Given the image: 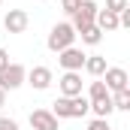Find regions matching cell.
Listing matches in <instances>:
<instances>
[{"mask_svg": "<svg viewBox=\"0 0 130 130\" xmlns=\"http://www.w3.org/2000/svg\"><path fill=\"white\" fill-rule=\"evenodd\" d=\"M27 24H30V15H27L24 9H9L6 18H3L6 33H24V30H27Z\"/></svg>", "mask_w": 130, "mask_h": 130, "instance_id": "cell-6", "label": "cell"}, {"mask_svg": "<svg viewBox=\"0 0 130 130\" xmlns=\"http://www.w3.org/2000/svg\"><path fill=\"white\" fill-rule=\"evenodd\" d=\"M106 58L103 55H88V61H85V73L88 76H94V79H100V76H106Z\"/></svg>", "mask_w": 130, "mask_h": 130, "instance_id": "cell-12", "label": "cell"}, {"mask_svg": "<svg viewBox=\"0 0 130 130\" xmlns=\"http://www.w3.org/2000/svg\"><path fill=\"white\" fill-rule=\"evenodd\" d=\"M76 27L70 24V21H61V24H55L52 30H48V39H45V45H48V52H55V55H61L67 48H73L76 45Z\"/></svg>", "mask_w": 130, "mask_h": 130, "instance_id": "cell-2", "label": "cell"}, {"mask_svg": "<svg viewBox=\"0 0 130 130\" xmlns=\"http://www.w3.org/2000/svg\"><path fill=\"white\" fill-rule=\"evenodd\" d=\"M112 100H115V109H118V112H130V88L115 91V94H112Z\"/></svg>", "mask_w": 130, "mask_h": 130, "instance_id": "cell-16", "label": "cell"}, {"mask_svg": "<svg viewBox=\"0 0 130 130\" xmlns=\"http://www.w3.org/2000/svg\"><path fill=\"white\" fill-rule=\"evenodd\" d=\"M58 115L52 109H33L30 112V127L33 130H58Z\"/></svg>", "mask_w": 130, "mask_h": 130, "instance_id": "cell-7", "label": "cell"}, {"mask_svg": "<svg viewBox=\"0 0 130 130\" xmlns=\"http://www.w3.org/2000/svg\"><path fill=\"white\" fill-rule=\"evenodd\" d=\"M121 27H127V30H130V6L121 12Z\"/></svg>", "mask_w": 130, "mask_h": 130, "instance_id": "cell-22", "label": "cell"}, {"mask_svg": "<svg viewBox=\"0 0 130 130\" xmlns=\"http://www.w3.org/2000/svg\"><path fill=\"white\" fill-rule=\"evenodd\" d=\"M85 61H88V55H85L82 48H76V45L58 55V64L64 67V73H82V70H85Z\"/></svg>", "mask_w": 130, "mask_h": 130, "instance_id": "cell-5", "label": "cell"}, {"mask_svg": "<svg viewBox=\"0 0 130 130\" xmlns=\"http://www.w3.org/2000/svg\"><path fill=\"white\" fill-rule=\"evenodd\" d=\"M61 97H82V73H64L58 79Z\"/></svg>", "mask_w": 130, "mask_h": 130, "instance_id": "cell-10", "label": "cell"}, {"mask_svg": "<svg viewBox=\"0 0 130 130\" xmlns=\"http://www.w3.org/2000/svg\"><path fill=\"white\" fill-rule=\"evenodd\" d=\"M79 6H82V0H61V9H64L67 15H76Z\"/></svg>", "mask_w": 130, "mask_h": 130, "instance_id": "cell-18", "label": "cell"}, {"mask_svg": "<svg viewBox=\"0 0 130 130\" xmlns=\"http://www.w3.org/2000/svg\"><path fill=\"white\" fill-rule=\"evenodd\" d=\"M52 112L58 118H85L91 112V100L88 97H58L52 103Z\"/></svg>", "mask_w": 130, "mask_h": 130, "instance_id": "cell-1", "label": "cell"}, {"mask_svg": "<svg viewBox=\"0 0 130 130\" xmlns=\"http://www.w3.org/2000/svg\"><path fill=\"white\" fill-rule=\"evenodd\" d=\"M52 82H55V73H52L48 67H30V70H27V85L36 88V91H45Z\"/></svg>", "mask_w": 130, "mask_h": 130, "instance_id": "cell-9", "label": "cell"}, {"mask_svg": "<svg viewBox=\"0 0 130 130\" xmlns=\"http://www.w3.org/2000/svg\"><path fill=\"white\" fill-rule=\"evenodd\" d=\"M79 36H82V42H85V45H100V42H103V30H100L97 24L85 27V30L79 33Z\"/></svg>", "mask_w": 130, "mask_h": 130, "instance_id": "cell-15", "label": "cell"}, {"mask_svg": "<svg viewBox=\"0 0 130 130\" xmlns=\"http://www.w3.org/2000/svg\"><path fill=\"white\" fill-rule=\"evenodd\" d=\"M106 97H112V91L106 88V82H103V79L91 82V88H88V100H91V103H97V100H106Z\"/></svg>", "mask_w": 130, "mask_h": 130, "instance_id": "cell-13", "label": "cell"}, {"mask_svg": "<svg viewBox=\"0 0 130 130\" xmlns=\"http://www.w3.org/2000/svg\"><path fill=\"white\" fill-rule=\"evenodd\" d=\"M127 6H130V0H106V6H103V9H109V12L121 15V12H124Z\"/></svg>", "mask_w": 130, "mask_h": 130, "instance_id": "cell-17", "label": "cell"}, {"mask_svg": "<svg viewBox=\"0 0 130 130\" xmlns=\"http://www.w3.org/2000/svg\"><path fill=\"white\" fill-rule=\"evenodd\" d=\"M88 130H112V127H109V118H94L88 124Z\"/></svg>", "mask_w": 130, "mask_h": 130, "instance_id": "cell-19", "label": "cell"}, {"mask_svg": "<svg viewBox=\"0 0 130 130\" xmlns=\"http://www.w3.org/2000/svg\"><path fill=\"white\" fill-rule=\"evenodd\" d=\"M3 103H6V91L0 88V106H3Z\"/></svg>", "mask_w": 130, "mask_h": 130, "instance_id": "cell-23", "label": "cell"}, {"mask_svg": "<svg viewBox=\"0 0 130 130\" xmlns=\"http://www.w3.org/2000/svg\"><path fill=\"white\" fill-rule=\"evenodd\" d=\"M27 82V67L21 64H9L6 70H0V88L3 91H15Z\"/></svg>", "mask_w": 130, "mask_h": 130, "instance_id": "cell-4", "label": "cell"}, {"mask_svg": "<svg viewBox=\"0 0 130 130\" xmlns=\"http://www.w3.org/2000/svg\"><path fill=\"white\" fill-rule=\"evenodd\" d=\"M91 112L97 115V118H109L112 112H115V100L106 97V100H97V103H91Z\"/></svg>", "mask_w": 130, "mask_h": 130, "instance_id": "cell-14", "label": "cell"}, {"mask_svg": "<svg viewBox=\"0 0 130 130\" xmlns=\"http://www.w3.org/2000/svg\"><path fill=\"white\" fill-rule=\"evenodd\" d=\"M9 64H12V61H9V52H6V48H0V70H6Z\"/></svg>", "mask_w": 130, "mask_h": 130, "instance_id": "cell-21", "label": "cell"}, {"mask_svg": "<svg viewBox=\"0 0 130 130\" xmlns=\"http://www.w3.org/2000/svg\"><path fill=\"white\" fill-rule=\"evenodd\" d=\"M42 3H45V0H42Z\"/></svg>", "mask_w": 130, "mask_h": 130, "instance_id": "cell-24", "label": "cell"}, {"mask_svg": "<svg viewBox=\"0 0 130 130\" xmlns=\"http://www.w3.org/2000/svg\"><path fill=\"white\" fill-rule=\"evenodd\" d=\"M0 130H21V127H18L15 118H6V115H3V118H0Z\"/></svg>", "mask_w": 130, "mask_h": 130, "instance_id": "cell-20", "label": "cell"}, {"mask_svg": "<svg viewBox=\"0 0 130 130\" xmlns=\"http://www.w3.org/2000/svg\"><path fill=\"white\" fill-rule=\"evenodd\" d=\"M103 82H106V88H109L112 94L130 88V76H127V70H121V67H109L106 76H103Z\"/></svg>", "mask_w": 130, "mask_h": 130, "instance_id": "cell-8", "label": "cell"}, {"mask_svg": "<svg viewBox=\"0 0 130 130\" xmlns=\"http://www.w3.org/2000/svg\"><path fill=\"white\" fill-rule=\"evenodd\" d=\"M97 12H100V6L94 3V0H82V6H79V12L73 15V27H76V33H82L85 27H91V24H97Z\"/></svg>", "mask_w": 130, "mask_h": 130, "instance_id": "cell-3", "label": "cell"}, {"mask_svg": "<svg viewBox=\"0 0 130 130\" xmlns=\"http://www.w3.org/2000/svg\"><path fill=\"white\" fill-rule=\"evenodd\" d=\"M97 27L103 33L118 30V27H121V15H115V12H109V9H100V12H97Z\"/></svg>", "mask_w": 130, "mask_h": 130, "instance_id": "cell-11", "label": "cell"}]
</instances>
